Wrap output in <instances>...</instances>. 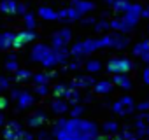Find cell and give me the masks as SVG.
<instances>
[{"label":"cell","mask_w":149,"mask_h":140,"mask_svg":"<svg viewBox=\"0 0 149 140\" xmlns=\"http://www.w3.org/2000/svg\"><path fill=\"white\" fill-rule=\"evenodd\" d=\"M63 130L68 131V133H83V135H93V137L98 135V126H97V123L86 121V119H81V117L67 119Z\"/></svg>","instance_id":"6da1fadb"},{"label":"cell","mask_w":149,"mask_h":140,"mask_svg":"<svg viewBox=\"0 0 149 140\" xmlns=\"http://www.w3.org/2000/svg\"><path fill=\"white\" fill-rule=\"evenodd\" d=\"M97 49H100L98 39H86V40H81V42H77V44H74L72 49H68V51H70V56L81 60L83 56L91 54V53H95Z\"/></svg>","instance_id":"7a4b0ae2"},{"label":"cell","mask_w":149,"mask_h":140,"mask_svg":"<svg viewBox=\"0 0 149 140\" xmlns=\"http://www.w3.org/2000/svg\"><path fill=\"white\" fill-rule=\"evenodd\" d=\"M133 68V61L128 58H111L107 61V72L109 74H128Z\"/></svg>","instance_id":"3957f363"},{"label":"cell","mask_w":149,"mask_h":140,"mask_svg":"<svg viewBox=\"0 0 149 140\" xmlns=\"http://www.w3.org/2000/svg\"><path fill=\"white\" fill-rule=\"evenodd\" d=\"M70 39H72V30H68V28H61V30H58L53 37H51V49H58V47H67V44L70 42Z\"/></svg>","instance_id":"277c9868"},{"label":"cell","mask_w":149,"mask_h":140,"mask_svg":"<svg viewBox=\"0 0 149 140\" xmlns=\"http://www.w3.org/2000/svg\"><path fill=\"white\" fill-rule=\"evenodd\" d=\"M140 18H142V6H139V4H132V6L123 12V19H125L132 28L139 23Z\"/></svg>","instance_id":"5b68a950"},{"label":"cell","mask_w":149,"mask_h":140,"mask_svg":"<svg viewBox=\"0 0 149 140\" xmlns=\"http://www.w3.org/2000/svg\"><path fill=\"white\" fill-rule=\"evenodd\" d=\"M35 39H37V33H35L33 30H21V32H18V33L14 35L13 47H14V49H19V47H23L25 44L33 42Z\"/></svg>","instance_id":"8992f818"},{"label":"cell","mask_w":149,"mask_h":140,"mask_svg":"<svg viewBox=\"0 0 149 140\" xmlns=\"http://www.w3.org/2000/svg\"><path fill=\"white\" fill-rule=\"evenodd\" d=\"M53 135L58 140H93V135H83V133H68L65 130H53Z\"/></svg>","instance_id":"52a82bcc"},{"label":"cell","mask_w":149,"mask_h":140,"mask_svg":"<svg viewBox=\"0 0 149 140\" xmlns=\"http://www.w3.org/2000/svg\"><path fill=\"white\" fill-rule=\"evenodd\" d=\"M35 103V95L30 93V91H21V95L18 96V109L23 110V109H28Z\"/></svg>","instance_id":"ba28073f"},{"label":"cell","mask_w":149,"mask_h":140,"mask_svg":"<svg viewBox=\"0 0 149 140\" xmlns=\"http://www.w3.org/2000/svg\"><path fill=\"white\" fill-rule=\"evenodd\" d=\"M46 121H47V116L44 114V110H35V112L26 119V124H28L30 128H39V126H42Z\"/></svg>","instance_id":"9c48e42d"},{"label":"cell","mask_w":149,"mask_h":140,"mask_svg":"<svg viewBox=\"0 0 149 140\" xmlns=\"http://www.w3.org/2000/svg\"><path fill=\"white\" fill-rule=\"evenodd\" d=\"M128 44H130V39H128V37H125V35L119 33V32L112 33V46H111V47H114V49H118V51H123V49L128 47Z\"/></svg>","instance_id":"30bf717a"},{"label":"cell","mask_w":149,"mask_h":140,"mask_svg":"<svg viewBox=\"0 0 149 140\" xmlns=\"http://www.w3.org/2000/svg\"><path fill=\"white\" fill-rule=\"evenodd\" d=\"M49 49H51V47H49L47 44H35V46L32 47V51H30V58H32V61H40L42 56H44Z\"/></svg>","instance_id":"8fae6325"},{"label":"cell","mask_w":149,"mask_h":140,"mask_svg":"<svg viewBox=\"0 0 149 140\" xmlns=\"http://www.w3.org/2000/svg\"><path fill=\"white\" fill-rule=\"evenodd\" d=\"M109 28H112V30H116V32H119V33H128V32L132 30V26H130L123 18H118V19L109 21Z\"/></svg>","instance_id":"7c38bea8"},{"label":"cell","mask_w":149,"mask_h":140,"mask_svg":"<svg viewBox=\"0 0 149 140\" xmlns=\"http://www.w3.org/2000/svg\"><path fill=\"white\" fill-rule=\"evenodd\" d=\"M72 7H76L81 14H86L95 9V4L90 2V0H72Z\"/></svg>","instance_id":"4fadbf2b"},{"label":"cell","mask_w":149,"mask_h":140,"mask_svg":"<svg viewBox=\"0 0 149 140\" xmlns=\"http://www.w3.org/2000/svg\"><path fill=\"white\" fill-rule=\"evenodd\" d=\"M112 84H116L123 89H132V81L126 74H114L112 76Z\"/></svg>","instance_id":"5bb4252c"},{"label":"cell","mask_w":149,"mask_h":140,"mask_svg":"<svg viewBox=\"0 0 149 140\" xmlns=\"http://www.w3.org/2000/svg\"><path fill=\"white\" fill-rule=\"evenodd\" d=\"M93 77L91 76H81V77H76L72 81V88H77V89H81V88H90V86H93Z\"/></svg>","instance_id":"9a60e30c"},{"label":"cell","mask_w":149,"mask_h":140,"mask_svg":"<svg viewBox=\"0 0 149 140\" xmlns=\"http://www.w3.org/2000/svg\"><path fill=\"white\" fill-rule=\"evenodd\" d=\"M93 91L97 95H107V93L112 91V82H109V81H97V82H93Z\"/></svg>","instance_id":"2e32d148"},{"label":"cell","mask_w":149,"mask_h":140,"mask_svg":"<svg viewBox=\"0 0 149 140\" xmlns=\"http://www.w3.org/2000/svg\"><path fill=\"white\" fill-rule=\"evenodd\" d=\"M51 110L54 112V114H65L67 110H68V102L67 100H61V98H54L53 102H51Z\"/></svg>","instance_id":"e0dca14e"},{"label":"cell","mask_w":149,"mask_h":140,"mask_svg":"<svg viewBox=\"0 0 149 140\" xmlns=\"http://www.w3.org/2000/svg\"><path fill=\"white\" fill-rule=\"evenodd\" d=\"M44 68H53V67H56L58 63H56V54H54V51L53 49H49L44 56H42V60L39 61Z\"/></svg>","instance_id":"ac0fdd59"},{"label":"cell","mask_w":149,"mask_h":140,"mask_svg":"<svg viewBox=\"0 0 149 140\" xmlns=\"http://www.w3.org/2000/svg\"><path fill=\"white\" fill-rule=\"evenodd\" d=\"M53 51L56 54V63L58 65H67L68 63V58H70L68 47H58V49H53Z\"/></svg>","instance_id":"d6986e66"},{"label":"cell","mask_w":149,"mask_h":140,"mask_svg":"<svg viewBox=\"0 0 149 140\" xmlns=\"http://www.w3.org/2000/svg\"><path fill=\"white\" fill-rule=\"evenodd\" d=\"M63 98L68 102V103H72V105H76L79 100H81V95H79V89L77 88H67V91H65V95H63Z\"/></svg>","instance_id":"ffe728a7"},{"label":"cell","mask_w":149,"mask_h":140,"mask_svg":"<svg viewBox=\"0 0 149 140\" xmlns=\"http://www.w3.org/2000/svg\"><path fill=\"white\" fill-rule=\"evenodd\" d=\"M16 6H18L16 0H2V2H0V12L16 14Z\"/></svg>","instance_id":"44dd1931"},{"label":"cell","mask_w":149,"mask_h":140,"mask_svg":"<svg viewBox=\"0 0 149 140\" xmlns=\"http://www.w3.org/2000/svg\"><path fill=\"white\" fill-rule=\"evenodd\" d=\"M44 21H54L56 19V11L54 9H51V7H47V6H42V7H39V12H37Z\"/></svg>","instance_id":"7402d4cb"},{"label":"cell","mask_w":149,"mask_h":140,"mask_svg":"<svg viewBox=\"0 0 149 140\" xmlns=\"http://www.w3.org/2000/svg\"><path fill=\"white\" fill-rule=\"evenodd\" d=\"M135 128H137L135 131L137 137H149V123H146L144 119L135 121Z\"/></svg>","instance_id":"603a6c76"},{"label":"cell","mask_w":149,"mask_h":140,"mask_svg":"<svg viewBox=\"0 0 149 140\" xmlns=\"http://www.w3.org/2000/svg\"><path fill=\"white\" fill-rule=\"evenodd\" d=\"M84 67H86V72L95 74V72H100V70H102V61L100 60H95V58H90Z\"/></svg>","instance_id":"cb8c5ba5"},{"label":"cell","mask_w":149,"mask_h":140,"mask_svg":"<svg viewBox=\"0 0 149 140\" xmlns=\"http://www.w3.org/2000/svg\"><path fill=\"white\" fill-rule=\"evenodd\" d=\"M14 35L13 32H4L2 33V51H7L13 47V42H14Z\"/></svg>","instance_id":"d4e9b609"},{"label":"cell","mask_w":149,"mask_h":140,"mask_svg":"<svg viewBox=\"0 0 149 140\" xmlns=\"http://www.w3.org/2000/svg\"><path fill=\"white\" fill-rule=\"evenodd\" d=\"M32 77H33V82H35V84H49L53 74H51V72H39V74H35V76H32Z\"/></svg>","instance_id":"484cf974"},{"label":"cell","mask_w":149,"mask_h":140,"mask_svg":"<svg viewBox=\"0 0 149 140\" xmlns=\"http://www.w3.org/2000/svg\"><path fill=\"white\" fill-rule=\"evenodd\" d=\"M132 4H130V0H114V4H112V9H114V12H118V14H123L128 7H130Z\"/></svg>","instance_id":"4316f807"},{"label":"cell","mask_w":149,"mask_h":140,"mask_svg":"<svg viewBox=\"0 0 149 140\" xmlns=\"http://www.w3.org/2000/svg\"><path fill=\"white\" fill-rule=\"evenodd\" d=\"M30 77H32V72L26 70V68H18L16 72H14V81L16 82H23V81H26Z\"/></svg>","instance_id":"83f0119b"},{"label":"cell","mask_w":149,"mask_h":140,"mask_svg":"<svg viewBox=\"0 0 149 140\" xmlns=\"http://www.w3.org/2000/svg\"><path fill=\"white\" fill-rule=\"evenodd\" d=\"M23 21H25L26 30H35L37 21H35V14H33V12H25V14H23Z\"/></svg>","instance_id":"f1b7e54d"},{"label":"cell","mask_w":149,"mask_h":140,"mask_svg":"<svg viewBox=\"0 0 149 140\" xmlns=\"http://www.w3.org/2000/svg\"><path fill=\"white\" fill-rule=\"evenodd\" d=\"M112 112H114V114H118V116H126V114H132V110H130L128 107H125V105L121 103V100H118L116 103H112Z\"/></svg>","instance_id":"f546056e"},{"label":"cell","mask_w":149,"mask_h":140,"mask_svg":"<svg viewBox=\"0 0 149 140\" xmlns=\"http://www.w3.org/2000/svg\"><path fill=\"white\" fill-rule=\"evenodd\" d=\"M65 11H67L65 21H79V19H81V16H83L76 7H68V9H65Z\"/></svg>","instance_id":"4dcf8cb0"},{"label":"cell","mask_w":149,"mask_h":140,"mask_svg":"<svg viewBox=\"0 0 149 140\" xmlns=\"http://www.w3.org/2000/svg\"><path fill=\"white\" fill-rule=\"evenodd\" d=\"M6 68L9 70V72H16V70L19 68V65H18V60H16V54H9V56H7Z\"/></svg>","instance_id":"1f68e13d"},{"label":"cell","mask_w":149,"mask_h":140,"mask_svg":"<svg viewBox=\"0 0 149 140\" xmlns=\"http://www.w3.org/2000/svg\"><path fill=\"white\" fill-rule=\"evenodd\" d=\"M118 128H119V124H118L116 121H105L104 126H102V130H104L105 133H112V135L118 133Z\"/></svg>","instance_id":"d6a6232c"},{"label":"cell","mask_w":149,"mask_h":140,"mask_svg":"<svg viewBox=\"0 0 149 140\" xmlns=\"http://www.w3.org/2000/svg\"><path fill=\"white\" fill-rule=\"evenodd\" d=\"M65 91H67V86H65V84H61V82L53 86V96H54V98H63Z\"/></svg>","instance_id":"836d02e7"},{"label":"cell","mask_w":149,"mask_h":140,"mask_svg":"<svg viewBox=\"0 0 149 140\" xmlns=\"http://www.w3.org/2000/svg\"><path fill=\"white\" fill-rule=\"evenodd\" d=\"M18 135H19V130H13L9 126L4 130V138L6 140H18Z\"/></svg>","instance_id":"e575fe53"},{"label":"cell","mask_w":149,"mask_h":140,"mask_svg":"<svg viewBox=\"0 0 149 140\" xmlns=\"http://www.w3.org/2000/svg\"><path fill=\"white\" fill-rule=\"evenodd\" d=\"M147 46H149V40H142V42L135 44V46H133V54H135V56H140V54L146 51Z\"/></svg>","instance_id":"d590c367"},{"label":"cell","mask_w":149,"mask_h":140,"mask_svg":"<svg viewBox=\"0 0 149 140\" xmlns=\"http://www.w3.org/2000/svg\"><path fill=\"white\" fill-rule=\"evenodd\" d=\"M93 30L95 32H105V30H109V21H105V19H100V21H95V25H93Z\"/></svg>","instance_id":"8d00e7d4"},{"label":"cell","mask_w":149,"mask_h":140,"mask_svg":"<svg viewBox=\"0 0 149 140\" xmlns=\"http://www.w3.org/2000/svg\"><path fill=\"white\" fill-rule=\"evenodd\" d=\"M35 93L40 96H46V95H49V86L47 84H35Z\"/></svg>","instance_id":"74e56055"},{"label":"cell","mask_w":149,"mask_h":140,"mask_svg":"<svg viewBox=\"0 0 149 140\" xmlns=\"http://www.w3.org/2000/svg\"><path fill=\"white\" fill-rule=\"evenodd\" d=\"M83 112H84V107H83V105H77V103L70 109V116H72V117H81Z\"/></svg>","instance_id":"f35d334b"},{"label":"cell","mask_w":149,"mask_h":140,"mask_svg":"<svg viewBox=\"0 0 149 140\" xmlns=\"http://www.w3.org/2000/svg\"><path fill=\"white\" fill-rule=\"evenodd\" d=\"M67 68L72 70V72H74V70H79V68H81V60L76 58L74 61H68V63H67Z\"/></svg>","instance_id":"ab89813d"},{"label":"cell","mask_w":149,"mask_h":140,"mask_svg":"<svg viewBox=\"0 0 149 140\" xmlns=\"http://www.w3.org/2000/svg\"><path fill=\"white\" fill-rule=\"evenodd\" d=\"M33 138H35V137H33V135H32L30 131H25L23 128L19 130V135H18V140H33Z\"/></svg>","instance_id":"60d3db41"},{"label":"cell","mask_w":149,"mask_h":140,"mask_svg":"<svg viewBox=\"0 0 149 140\" xmlns=\"http://www.w3.org/2000/svg\"><path fill=\"white\" fill-rule=\"evenodd\" d=\"M121 137H123V140H137L139 137L135 135V133H132L130 130H125L123 133H121Z\"/></svg>","instance_id":"b9f144b4"},{"label":"cell","mask_w":149,"mask_h":140,"mask_svg":"<svg viewBox=\"0 0 149 140\" xmlns=\"http://www.w3.org/2000/svg\"><path fill=\"white\" fill-rule=\"evenodd\" d=\"M6 89H9V79L0 76V91H6Z\"/></svg>","instance_id":"7bdbcfd3"},{"label":"cell","mask_w":149,"mask_h":140,"mask_svg":"<svg viewBox=\"0 0 149 140\" xmlns=\"http://www.w3.org/2000/svg\"><path fill=\"white\" fill-rule=\"evenodd\" d=\"M65 123H67V119H63V117H60L56 123H54V126H53V130H63V126H65Z\"/></svg>","instance_id":"ee69618b"},{"label":"cell","mask_w":149,"mask_h":140,"mask_svg":"<svg viewBox=\"0 0 149 140\" xmlns=\"http://www.w3.org/2000/svg\"><path fill=\"white\" fill-rule=\"evenodd\" d=\"M37 138H39V140H53V137H51L47 131H39V133H37Z\"/></svg>","instance_id":"f6af8a7d"},{"label":"cell","mask_w":149,"mask_h":140,"mask_svg":"<svg viewBox=\"0 0 149 140\" xmlns=\"http://www.w3.org/2000/svg\"><path fill=\"white\" fill-rule=\"evenodd\" d=\"M137 109H139L140 112H146V110H149V100H146V102H140V103L137 105Z\"/></svg>","instance_id":"bcb514c9"},{"label":"cell","mask_w":149,"mask_h":140,"mask_svg":"<svg viewBox=\"0 0 149 140\" xmlns=\"http://www.w3.org/2000/svg\"><path fill=\"white\" fill-rule=\"evenodd\" d=\"M25 12H26V6H25V4H18V6H16V14H21V16H23Z\"/></svg>","instance_id":"7dc6e473"},{"label":"cell","mask_w":149,"mask_h":140,"mask_svg":"<svg viewBox=\"0 0 149 140\" xmlns=\"http://www.w3.org/2000/svg\"><path fill=\"white\" fill-rule=\"evenodd\" d=\"M7 105H9V100H7L6 96H0V112H2Z\"/></svg>","instance_id":"c3c4849f"},{"label":"cell","mask_w":149,"mask_h":140,"mask_svg":"<svg viewBox=\"0 0 149 140\" xmlns=\"http://www.w3.org/2000/svg\"><path fill=\"white\" fill-rule=\"evenodd\" d=\"M142 81H144L146 84H149V67L144 68V72H142Z\"/></svg>","instance_id":"681fc988"},{"label":"cell","mask_w":149,"mask_h":140,"mask_svg":"<svg viewBox=\"0 0 149 140\" xmlns=\"http://www.w3.org/2000/svg\"><path fill=\"white\" fill-rule=\"evenodd\" d=\"M7 126H9V128H13V130H21V124H19L18 121H9V123H7Z\"/></svg>","instance_id":"f907efd6"},{"label":"cell","mask_w":149,"mask_h":140,"mask_svg":"<svg viewBox=\"0 0 149 140\" xmlns=\"http://www.w3.org/2000/svg\"><path fill=\"white\" fill-rule=\"evenodd\" d=\"M140 58H142V61H146V63H149V46L146 47V51L140 54Z\"/></svg>","instance_id":"816d5d0a"},{"label":"cell","mask_w":149,"mask_h":140,"mask_svg":"<svg viewBox=\"0 0 149 140\" xmlns=\"http://www.w3.org/2000/svg\"><path fill=\"white\" fill-rule=\"evenodd\" d=\"M79 21H81L83 25H95V19H93V18H81Z\"/></svg>","instance_id":"f5cc1de1"},{"label":"cell","mask_w":149,"mask_h":140,"mask_svg":"<svg viewBox=\"0 0 149 140\" xmlns=\"http://www.w3.org/2000/svg\"><path fill=\"white\" fill-rule=\"evenodd\" d=\"M21 95V89H18V88H14V89H11V98H14V100H18V96Z\"/></svg>","instance_id":"db71d44e"},{"label":"cell","mask_w":149,"mask_h":140,"mask_svg":"<svg viewBox=\"0 0 149 140\" xmlns=\"http://www.w3.org/2000/svg\"><path fill=\"white\" fill-rule=\"evenodd\" d=\"M142 18H147L149 19V6L147 7H142Z\"/></svg>","instance_id":"11a10c76"},{"label":"cell","mask_w":149,"mask_h":140,"mask_svg":"<svg viewBox=\"0 0 149 140\" xmlns=\"http://www.w3.org/2000/svg\"><path fill=\"white\" fill-rule=\"evenodd\" d=\"M140 119H144L146 123H149V112H147V110H146V112H142V114H140Z\"/></svg>","instance_id":"9f6ffc18"},{"label":"cell","mask_w":149,"mask_h":140,"mask_svg":"<svg viewBox=\"0 0 149 140\" xmlns=\"http://www.w3.org/2000/svg\"><path fill=\"white\" fill-rule=\"evenodd\" d=\"M93 140H107V138H105V137H104V135H97V137H95V138H93Z\"/></svg>","instance_id":"6f0895ef"},{"label":"cell","mask_w":149,"mask_h":140,"mask_svg":"<svg viewBox=\"0 0 149 140\" xmlns=\"http://www.w3.org/2000/svg\"><path fill=\"white\" fill-rule=\"evenodd\" d=\"M105 4H107V6H111V7H112V4H114V0H105Z\"/></svg>","instance_id":"680465c9"},{"label":"cell","mask_w":149,"mask_h":140,"mask_svg":"<svg viewBox=\"0 0 149 140\" xmlns=\"http://www.w3.org/2000/svg\"><path fill=\"white\" fill-rule=\"evenodd\" d=\"M4 124V114H0V126Z\"/></svg>","instance_id":"91938a15"},{"label":"cell","mask_w":149,"mask_h":140,"mask_svg":"<svg viewBox=\"0 0 149 140\" xmlns=\"http://www.w3.org/2000/svg\"><path fill=\"white\" fill-rule=\"evenodd\" d=\"M112 140H123V137H121V135H116V137H114Z\"/></svg>","instance_id":"94428289"},{"label":"cell","mask_w":149,"mask_h":140,"mask_svg":"<svg viewBox=\"0 0 149 140\" xmlns=\"http://www.w3.org/2000/svg\"><path fill=\"white\" fill-rule=\"evenodd\" d=\"M0 51H2V33H0Z\"/></svg>","instance_id":"6125c7cd"},{"label":"cell","mask_w":149,"mask_h":140,"mask_svg":"<svg viewBox=\"0 0 149 140\" xmlns=\"http://www.w3.org/2000/svg\"><path fill=\"white\" fill-rule=\"evenodd\" d=\"M146 140H149V137H147V138H146Z\"/></svg>","instance_id":"be15d7a7"},{"label":"cell","mask_w":149,"mask_h":140,"mask_svg":"<svg viewBox=\"0 0 149 140\" xmlns=\"http://www.w3.org/2000/svg\"><path fill=\"white\" fill-rule=\"evenodd\" d=\"M147 32H149V28H147Z\"/></svg>","instance_id":"e7e4bbea"}]
</instances>
